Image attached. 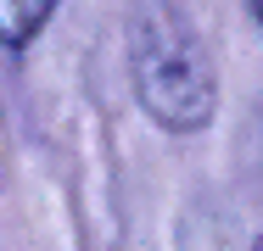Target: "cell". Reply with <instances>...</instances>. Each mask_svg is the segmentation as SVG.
Instances as JSON below:
<instances>
[{
	"instance_id": "obj_1",
	"label": "cell",
	"mask_w": 263,
	"mask_h": 251,
	"mask_svg": "<svg viewBox=\"0 0 263 251\" xmlns=\"http://www.w3.org/2000/svg\"><path fill=\"white\" fill-rule=\"evenodd\" d=\"M129 67H135V90L140 106L157 117L162 129H202L213 117V67L196 34L168 11V6H146L135 17V45H129Z\"/></svg>"
},
{
	"instance_id": "obj_2",
	"label": "cell",
	"mask_w": 263,
	"mask_h": 251,
	"mask_svg": "<svg viewBox=\"0 0 263 251\" xmlns=\"http://www.w3.org/2000/svg\"><path fill=\"white\" fill-rule=\"evenodd\" d=\"M56 0H0V45H28Z\"/></svg>"
},
{
	"instance_id": "obj_3",
	"label": "cell",
	"mask_w": 263,
	"mask_h": 251,
	"mask_svg": "<svg viewBox=\"0 0 263 251\" xmlns=\"http://www.w3.org/2000/svg\"><path fill=\"white\" fill-rule=\"evenodd\" d=\"M258 17H263V0H258Z\"/></svg>"
},
{
	"instance_id": "obj_4",
	"label": "cell",
	"mask_w": 263,
	"mask_h": 251,
	"mask_svg": "<svg viewBox=\"0 0 263 251\" xmlns=\"http://www.w3.org/2000/svg\"><path fill=\"white\" fill-rule=\"evenodd\" d=\"M252 251H263V240H258V246H252Z\"/></svg>"
}]
</instances>
